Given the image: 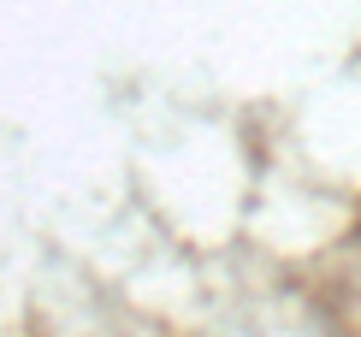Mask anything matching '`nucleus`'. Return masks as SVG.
I'll return each mask as SVG.
<instances>
[]
</instances>
